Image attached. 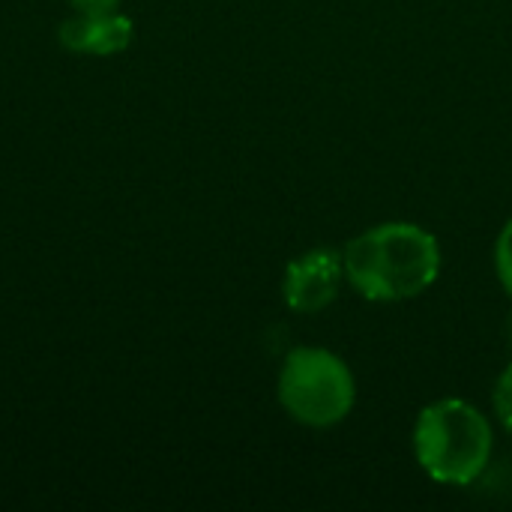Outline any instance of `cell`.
Listing matches in <instances>:
<instances>
[{
    "mask_svg": "<svg viewBox=\"0 0 512 512\" xmlns=\"http://www.w3.org/2000/svg\"><path fill=\"white\" fill-rule=\"evenodd\" d=\"M345 279L372 303H399L429 291L441 273L438 240L414 222H384L357 234L345 252Z\"/></svg>",
    "mask_w": 512,
    "mask_h": 512,
    "instance_id": "obj_1",
    "label": "cell"
},
{
    "mask_svg": "<svg viewBox=\"0 0 512 512\" xmlns=\"http://www.w3.org/2000/svg\"><path fill=\"white\" fill-rule=\"evenodd\" d=\"M414 453L417 465L435 483L471 486L492 459V426L471 402H432L417 417Z\"/></svg>",
    "mask_w": 512,
    "mask_h": 512,
    "instance_id": "obj_2",
    "label": "cell"
},
{
    "mask_svg": "<svg viewBox=\"0 0 512 512\" xmlns=\"http://www.w3.org/2000/svg\"><path fill=\"white\" fill-rule=\"evenodd\" d=\"M357 399V384L342 357L327 348H294L279 372V402L309 429H330L342 423Z\"/></svg>",
    "mask_w": 512,
    "mask_h": 512,
    "instance_id": "obj_3",
    "label": "cell"
},
{
    "mask_svg": "<svg viewBox=\"0 0 512 512\" xmlns=\"http://www.w3.org/2000/svg\"><path fill=\"white\" fill-rule=\"evenodd\" d=\"M345 279V261L336 249H312L294 258L285 270V303L294 312H321L327 309Z\"/></svg>",
    "mask_w": 512,
    "mask_h": 512,
    "instance_id": "obj_4",
    "label": "cell"
},
{
    "mask_svg": "<svg viewBox=\"0 0 512 512\" xmlns=\"http://www.w3.org/2000/svg\"><path fill=\"white\" fill-rule=\"evenodd\" d=\"M60 42L78 54H117L132 42V21L120 12H81L60 24Z\"/></svg>",
    "mask_w": 512,
    "mask_h": 512,
    "instance_id": "obj_5",
    "label": "cell"
},
{
    "mask_svg": "<svg viewBox=\"0 0 512 512\" xmlns=\"http://www.w3.org/2000/svg\"><path fill=\"white\" fill-rule=\"evenodd\" d=\"M495 270H498L504 291L512 297V219L504 225V231L495 243Z\"/></svg>",
    "mask_w": 512,
    "mask_h": 512,
    "instance_id": "obj_6",
    "label": "cell"
},
{
    "mask_svg": "<svg viewBox=\"0 0 512 512\" xmlns=\"http://www.w3.org/2000/svg\"><path fill=\"white\" fill-rule=\"evenodd\" d=\"M495 411H498L501 423L512 432V363L495 384Z\"/></svg>",
    "mask_w": 512,
    "mask_h": 512,
    "instance_id": "obj_7",
    "label": "cell"
},
{
    "mask_svg": "<svg viewBox=\"0 0 512 512\" xmlns=\"http://www.w3.org/2000/svg\"><path fill=\"white\" fill-rule=\"evenodd\" d=\"M117 3L120 0H72V6L78 12H111V9H117Z\"/></svg>",
    "mask_w": 512,
    "mask_h": 512,
    "instance_id": "obj_8",
    "label": "cell"
}]
</instances>
